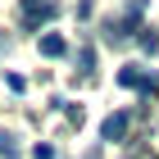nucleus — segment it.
Listing matches in <instances>:
<instances>
[{
	"label": "nucleus",
	"instance_id": "39448f33",
	"mask_svg": "<svg viewBox=\"0 0 159 159\" xmlns=\"http://www.w3.org/2000/svg\"><path fill=\"white\" fill-rule=\"evenodd\" d=\"M77 73H82V77L96 73V46H82V50H77Z\"/></svg>",
	"mask_w": 159,
	"mask_h": 159
},
{
	"label": "nucleus",
	"instance_id": "1a4fd4ad",
	"mask_svg": "<svg viewBox=\"0 0 159 159\" xmlns=\"http://www.w3.org/2000/svg\"><path fill=\"white\" fill-rule=\"evenodd\" d=\"M32 155H37V159H55V146H50V141H41V146L32 150Z\"/></svg>",
	"mask_w": 159,
	"mask_h": 159
},
{
	"label": "nucleus",
	"instance_id": "423d86ee",
	"mask_svg": "<svg viewBox=\"0 0 159 159\" xmlns=\"http://www.w3.org/2000/svg\"><path fill=\"white\" fill-rule=\"evenodd\" d=\"M0 159H23V150H18V136H14V132H0Z\"/></svg>",
	"mask_w": 159,
	"mask_h": 159
},
{
	"label": "nucleus",
	"instance_id": "20e7f679",
	"mask_svg": "<svg viewBox=\"0 0 159 159\" xmlns=\"http://www.w3.org/2000/svg\"><path fill=\"white\" fill-rule=\"evenodd\" d=\"M123 136H127V114H109L100 127V141H123Z\"/></svg>",
	"mask_w": 159,
	"mask_h": 159
},
{
	"label": "nucleus",
	"instance_id": "6e6552de",
	"mask_svg": "<svg viewBox=\"0 0 159 159\" xmlns=\"http://www.w3.org/2000/svg\"><path fill=\"white\" fill-rule=\"evenodd\" d=\"M155 46H159V37L150 32V27H141V50H155Z\"/></svg>",
	"mask_w": 159,
	"mask_h": 159
},
{
	"label": "nucleus",
	"instance_id": "9d476101",
	"mask_svg": "<svg viewBox=\"0 0 159 159\" xmlns=\"http://www.w3.org/2000/svg\"><path fill=\"white\" fill-rule=\"evenodd\" d=\"M86 159H96V155H86Z\"/></svg>",
	"mask_w": 159,
	"mask_h": 159
},
{
	"label": "nucleus",
	"instance_id": "f03ea898",
	"mask_svg": "<svg viewBox=\"0 0 159 159\" xmlns=\"http://www.w3.org/2000/svg\"><path fill=\"white\" fill-rule=\"evenodd\" d=\"M118 86H132V91H150V86H155V77H150L146 68H123V73H118Z\"/></svg>",
	"mask_w": 159,
	"mask_h": 159
},
{
	"label": "nucleus",
	"instance_id": "f257e3e1",
	"mask_svg": "<svg viewBox=\"0 0 159 159\" xmlns=\"http://www.w3.org/2000/svg\"><path fill=\"white\" fill-rule=\"evenodd\" d=\"M18 5H23V14H18L23 32H37L41 23H50V18L59 14V0H18Z\"/></svg>",
	"mask_w": 159,
	"mask_h": 159
},
{
	"label": "nucleus",
	"instance_id": "7ed1b4c3",
	"mask_svg": "<svg viewBox=\"0 0 159 159\" xmlns=\"http://www.w3.org/2000/svg\"><path fill=\"white\" fill-rule=\"evenodd\" d=\"M37 46H41V55H46V59H64V55H68V41H64L59 32H46Z\"/></svg>",
	"mask_w": 159,
	"mask_h": 159
},
{
	"label": "nucleus",
	"instance_id": "0eeeda50",
	"mask_svg": "<svg viewBox=\"0 0 159 159\" xmlns=\"http://www.w3.org/2000/svg\"><path fill=\"white\" fill-rule=\"evenodd\" d=\"M141 14H146V0H127V14H123V27H141Z\"/></svg>",
	"mask_w": 159,
	"mask_h": 159
}]
</instances>
